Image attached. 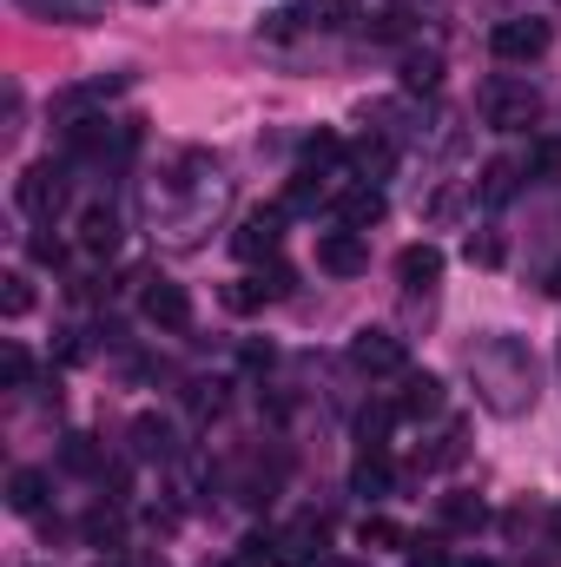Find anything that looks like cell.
Listing matches in <instances>:
<instances>
[{
	"label": "cell",
	"mask_w": 561,
	"mask_h": 567,
	"mask_svg": "<svg viewBox=\"0 0 561 567\" xmlns=\"http://www.w3.org/2000/svg\"><path fill=\"white\" fill-rule=\"evenodd\" d=\"M232 567H284L278 535H245V542H238V555H232Z\"/></svg>",
	"instance_id": "7402d4cb"
},
{
	"label": "cell",
	"mask_w": 561,
	"mask_h": 567,
	"mask_svg": "<svg viewBox=\"0 0 561 567\" xmlns=\"http://www.w3.org/2000/svg\"><path fill=\"white\" fill-rule=\"evenodd\" d=\"M436 410H442V383H436L429 370H404V390H397V416L422 423V416H436Z\"/></svg>",
	"instance_id": "30bf717a"
},
{
	"label": "cell",
	"mask_w": 561,
	"mask_h": 567,
	"mask_svg": "<svg viewBox=\"0 0 561 567\" xmlns=\"http://www.w3.org/2000/svg\"><path fill=\"white\" fill-rule=\"evenodd\" d=\"M549 297H561V265H555V271H549Z\"/></svg>",
	"instance_id": "836d02e7"
},
{
	"label": "cell",
	"mask_w": 561,
	"mask_h": 567,
	"mask_svg": "<svg viewBox=\"0 0 561 567\" xmlns=\"http://www.w3.org/2000/svg\"><path fill=\"white\" fill-rule=\"evenodd\" d=\"M27 258H33V265H47V271H60V265H67V245H60V238H47V231H33V238H27Z\"/></svg>",
	"instance_id": "f546056e"
},
{
	"label": "cell",
	"mask_w": 561,
	"mask_h": 567,
	"mask_svg": "<svg viewBox=\"0 0 561 567\" xmlns=\"http://www.w3.org/2000/svg\"><path fill=\"white\" fill-rule=\"evenodd\" d=\"M476 113H482V126H496V133H529V126L542 120V93H536L529 80L496 73V80L476 93Z\"/></svg>",
	"instance_id": "7a4b0ae2"
},
{
	"label": "cell",
	"mask_w": 561,
	"mask_h": 567,
	"mask_svg": "<svg viewBox=\"0 0 561 567\" xmlns=\"http://www.w3.org/2000/svg\"><path fill=\"white\" fill-rule=\"evenodd\" d=\"M516 185H522V158H489V165H482L476 198H482V205H509V198H516Z\"/></svg>",
	"instance_id": "9a60e30c"
},
{
	"label": "cell",
	"mask_w": 561,
	"mask_h": 567,
	"mask_svg": "<svg viewBox=\"0 0 561 567\" xmlns=\"http://www.w3.org/2000/svg\"><path fill=\"white\" fill-rule=\"evenodd\" d=\"M350 363H357L364 377H404V370H410V343H404L397 330H370V323H364V330L350 337Z\"/></svg>",
	"instance_id": "277c9868"
},
{
	"label": "cell",
	"mask_w": 561,
	"mask_h": 567,
	"mask_svg": "<svg viewBox=\"0 0 561 567\" xmlns=\"http://www.w3.org/2000/svg\"><path fill=\"white\" fill-rule=\"evenodd\" d=\"M357 542H364L370 555H390V548H410V535H404L397 522H384V515H364V522H357Z\"/></svg>",
	"instance_id": "44dd1931"
},
{
	"label": "cell",
	"mask_w": 561,
	"mask_h": 567,
	"mask_svg": "<svg viewBox=\"0 0 561 567\" xmlns=\"http://www.w3.org/2000/svg\"><path fill=\"white\" fill-rule=\"evenodd\" d=\"M442 86V60L436 53H410L404 60V93H436Z\"/></svg>",
	"instance_id": "d4e9b609"
},
{
	"label": "cell",
	"mask_w": 561,
	"mask_h": 567,
	"mask_svg": "<svg viewBox=\"0 0 561 567\" xmlns=\"http://www.w3.org/2000/svg\"><path fill=\"white\" fill-rule=\"evenodd\" d=\"M337 218H344V231H370V225L384 218V192H377V185H350V192L337 198Z\"/></svg>",
	"instance_id": "7c38bea8"
},
{
	"label": "cell",
	"mask_w": 561,
	"mask_h": 567,
	"mask_svg": "<svg viewBox=\"0 0 561 567\" xmlns=\"http://www.w3.org/2000/svg\"><path fill=\"white\" fill-rule=\"evenodd\" d=\"M344 158V145L330 140V133H317V140H304V158H297V172H310V178H330V165Z\"/></svg>",
	"instance_id": "603a6c76"
},
{
	"label": "cell",
	"mask_w": 561,
	"mask_h": 567,
	"mask_svg": "<svg viewBox=\"0 0 561 567\" xmlns=\"http://www.w3.org/2000/svg\"><path fill=\"white\" fill-rule=\"evenodd\" d=\"M140 310H145V323H159V330H185L192 323V297H185V284H172V278H145Z\"/></svg>",
	"instance_id": "ba28073f"
},
{
	"label": "cell",
	"mask_w": 561,
	"mask_h": 567,
	"mask_svg": "<svg viewBox=\"0 0 561 567\" xmlns=\"http://www.w3.org/2000/svg\"><path fill=\"white\" fill-rule=\"evenodd\" d=\"M145 7H159V0H145Z\"/></svg>",
	"instance_id": "74e56055"
},
{
	"label": "cell",
	"mask_w": 561,
	"mask_h": 567,
	"mask_svg": "<svg viewBox=\"0 0 561 567\" xmlns=\"http://www.w3.org/2000/svg\"><path fill=\"white\" fill-rule=\"evenodd\" d=\"M27 377H33V357L20 343H0V383L7 390H27Z\"/></svg>",
	"instance_id": "f1b7e54d"
},
{
	"label": "cell",
	"mask_w": 561,
	"mask_h": 567,
	"mask_svg": "<svg viewBox=\"0 0 561 567\" xmlns=\"http://www.w3.org/2000/svg\"><path fill=\"white\" fill-rule=\"evenodd\" d=\"M449 567H489V561H449Z\"/></svg>",
	"instance_id": "8d00e7d4"
},
{
	"label": "cell",
	"mask_w": 561,
	"mask_h": 567,
	"mask_svg": "<svg viewBox=\"0 0 561 567\" xmlns=\"http://www.w3.org/2000/svg\"><path fill=\"white\" fill-rule=\"evenodd\" d=\"M489 522V508L476 502V495H442V528H456V535H476Z\"/></svg>",
	"instance_id": "ffe728a7"
},
{
	"label": "cell",
	"mask_w": 561,
	"mask_h": 567,
	"mask_svg": "<svg viewBox=\"0 0 561 567\" xmlns=\"http://www.w3.org/2000/svg\"><path fill=\"white\" fill-rule=\"evenodd\" d=\"M390 423H397V403H377V410H364V416H357V442H364V449H384Z\"/></svg>",
	"instance_id": "4316f807"
},
{
	"label": "cell",
	"mask_w": 561,
	"mask_h": 567,
	"mask_svg": "<svg viewBox=\"0 0 561 567\" xmlns=\"http://www.w3.org/2000/svg\"><path fill=\"white\" fill-rule=\"evenodd\" d=\"M13 198H20V212H27V218L53 225V212H67V172H60L53 158H40V165H27V172H20Z\"/></svg>",
	"instance_id": "3957f363"
},
{
	"label": "cell",
	"mask_w": 561,
	"mask_h": 567,
	"mask_svg": "<svg viewBox=\"0 0 561 567\" xmlns=\"http://www.w3.org/2000/svg\"><path fill=\"white\" fill-rule=\"evenodd\" d=\"M7 508L13 515H40L47 508V475L40 468H13L7 475Z\"/></svg>",
	"instance_id": "2e32d148"
},
{
	"label": "cell",
	"mask_w": 561,
	"mask_h": 567,
	"mask_svg": "<svg viewBox=\"0 0 561 567\" xmlns=\"http://www.w3.org/2000/svg\"><path fill=\"white\" fill-rule=\"evenodd\" d=\"M397 284H404L410 297H429V290L442 284V251H436V245H410V251H397Z\"/></svg>",
	"instance_id": "9c48e42d"
},
{
	"label": "cell",
	"mask_w": 561,
	"mask_h": 567,
	"mask_svg": "<svg viewBox=\"0 0 561 567\" xmlns=\"http://www.w3.org/2000/svg\"><path fill=\"white\" fill-rule=\"evenodd\" d=\"M80 535H86V548H120V535H126V522H120V502H100V508L80 522Z\"/></svg>",
	"instance_id": "ac0fdd59"
},
{
	"label": "cell",
	"mask_w": 561,
	"mask_h": 567,
	"mask_svg": "<svg viewBox=\"0 0 561 567\" xmlns=\"http://www.w3.org/2000/svg\"><path fill=\"white\" fill-rule=\"evenodd\" d=\"M133 455H140V462H172V455H178L172 423H165V416H133Z\"/></svg>",
	"instance_id": "5bb4252c"
},
{
	"label": "cell",
	"mask_w": 561,
	"mask_h": 567,
	"mask_svg": "<svg viewBox=\"0 0 561 567\" xmlns=\"http://www.w3.org/2000/svg\"><path fill=\"white\" fill-rule=\"evenodd\" d=\"M522 172L529 178H561V140H536L529 158H522Z\"/></svg>",
	"instance_id": "83f0119b"
},
{
	"label": "cell",
	"mask_w": 561,
	"mask_h": 567,
	"mask_svg": "<svg viewBox=\"0 0 561 567\" xmlns=\"http://www.w3.org/2000/svg\"><path fill=\"white\" fill-rule=\"evenodd\" d=\"M60 468H73V475H106V455H100V442H93V435H67Z\"/></svg>",
	"instance_id": "d6986e66"
},
{
	"label": "cell",
	"mask_w": 561,
	"mask_h": 567,
	"mask_svg": "<svg viewBox=\"0 0 561 567\" xmlns=\"http://www.w3.org/2000/svg\"><path fill=\"white\" fill-rule=\"evenodd\" d=\"M549 522H555V542H561V508H555V515H549Z\"/></svg>",
	"instance_id": "d590c367"
},
{
	"label": "cell",
	"mask_w": 561,
	"mask_h": 567,
	"mask_svg": "<svg viewBox=\"0 0 561 567\" xmlns=\"http://www.w3.org/2000/svg\"><path fill=\"white\" fill-rule=\"evenodd\" d=\"M410 567H449L442 542H436V535H417V542H410Z\"/></svg>",
	"instance_id": "4dcf8cb0"
},
{
	"label": "cell",
	"mask_w": 561,
	"mask_h": 567,
	"mask_svg": "<svg viewBox=\"0 0 561 567\" xmlns=\"http://www.w3.org/2000/svg\"><path fill=\"white\" fill-rule=\"evenodd\" d=\"M140 567H165V561H159V555H145V561H140Z\"/></svg>",
	"instance_id": "e575fe53"
},
{
	"label": "cell",
	"mask_w": 561,
	"mask_h": 567,
	"mask_svg": "<svg viewBox=\"0 0 561 567\" xmlns=\"http://www.w3.org/2000/svg\"><path fill=\"white\" fill-rule=\"evenodd\" d=\"M218 297H225V310H238V317H252V310L278 303V297H272V284H265V271H258V278H232Z\"/></svg>",
	"instance_id": "e0dca14e"
},
{
	"label": "cell",
	"mask_w": 561,
	"mask_h": 567,
	"mask_svg": "<svg viewBox=\"0 0 561 567\" xmlns=\"http://www.w3.org/2000/svg\"><path fill=\"white\" fill-rule=\"evenodd\" d=\"M390 165H397V140H384V133H377V140L357 145V172H364V185H370V178H384Z\"/></svg>",
	"instance_id": "cb8c5ba5"
},
{
	"label": "cell",
	"mask_w": 561,
	"mask_h": 567,
	"mask_svg": "<svg viewBox=\"0 0 561 567\" xmlns=\"http://www.w3.org/2000/svg\"><path fill=\"white\" fill-rule=\"evenodd\" d=\"M192 410L198 416H218L225 410V383H192Z\"/></svg>",
	"instance_id": "d6a6232c"
},
{
	"label": "cell",
	"mask_w": 561,
	"mask_h": 567,
	"mask_svg": "<svg viewBox=\"0 0 561 567\" xmlns=\"http://www.w3.org/2000/svg\"><path fill=\"white\" fill-rule=\"evenodd\" d=\"M27 310H33V284L20 278V271H7V278H0V317L13 323V317H27Z\"/></svg>",
	"instance_id": "484cf974"
},
{
	"label": "cell",
	"mask_w": 561,
	"mask_h": 567,
	"mask_svg": "<svg viewBox=\"0 0 561 567\" xmlns=\"http://www.w3.org/2000/svg\"><path fill=\"white\" fill-rule=\"evenodd\" d=\"M469 377H476V396L489 416H522L536 410V357L516 330H489L476 350H469Z\"/></svg>",
	"instance_id": "6da1fadb"
},
{
	"label": "cell",
	"mask_w": 561,
	"mask_h": 567,
	"mask_svg": "<svg viewBox=\"0 0 561 567\" xmlns=\"http://www.w3.org/2000/svg\"><path fill=\"white\" fill-rule=\"evenodd\" d=\"M390 482H397L390 455H384V449H364V455H357V468H350V495H364V502H384V495H390Z\"/></svg>",
	"instance_id": "8fae6325"
},
{
	"label": "cell",
	"mask_w": 561,
	"mask_h": 567,
	"mask_svg": "<svg viewBox=\"0 0 561 567\" xmlns=\"http://www.w3.org/2000/svg\"><path fill=\"white\" fill-rule=\"evenodd\" d=\"M80 245L100 251V258L120 251V212H113V205H86V212H80Z\"/></svg>",
	"instance_id": "4fadbf2b"
},
{
	"label": "cell",
	"mask_w": 561,
	"mask_h": 567,
	"mask_svg": "<svg viewBox=\"0 0 561 567\" xmlns=\"http://www.w3.org/2000/svg\"><path fill=\"white\" fill-rule=\"evenodd\" d=\"M284 245V212L278 205H258V212H245L238 218V231H232V251L245 258V265H265V258H278Z\"/></svg>",
	"instance_id": "5b68a950"
},
{
	"label": "cell",
	"mask_w": 561,
	"mask_h": 567,
	"mask_svg": "<svg viewBox=\"0 0 561 567\" xmlns=\"http://www.w3.org/2000/svg\"><path fill=\"white\" fill-rule=\"evenodd\" d=\"M469 265H489V271H496V265H502V238H496V231L469 238Z\"/></svg>",
	"instance_id": "1f68e13d"
},
{
	"label": "cell",
	"mask_w": 561,
	"mask_h": 567,
	"mask_svg": "<svg viewBox=\"0 0 561 567\" xmlns=\"http://www.w3.org/2000/svg\"><path fill=\"white\" fill-rule=\"evenodd\" d=\"M489 47H496V60H509V66L542 60V53H549V20H536V13H522V20H496Z\"/></svg>",
	"instance_id": "8992f818"
},
{
	"label": "cell",
	"mask_w": 561,
	"mask_h": 567,
	"mask_svg": "<svg viewBox=\"0 0 561 567\" xmlns=\"http://www.w3.org/2000/svg\"><path fill=\"white\" fill-rule=\"evenodd\" d=\"M317 271H330V278H364V271H370L364 231H324V238H317Z\"/></svg>",
	"instance_id": "52a82bcc"
}]
</instances>
